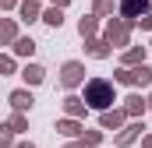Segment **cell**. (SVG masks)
I'll use <instances>...</instances> for the list:
<instances>
[{"instance_id": "1", "label": "cell", "mask_w": 152, "mask_h": 148, "mask_svg": "<svg viewBox=\"0 0 152 148\" xmlns=\"http://www.w3.org/2000/svg\"><path fill=\"white\" fill-rule=\"evenodd\" d=\"M88 102H92V106H106V102H110V85L92 81V85H88Z\"/></svg>"}]
</instances>
